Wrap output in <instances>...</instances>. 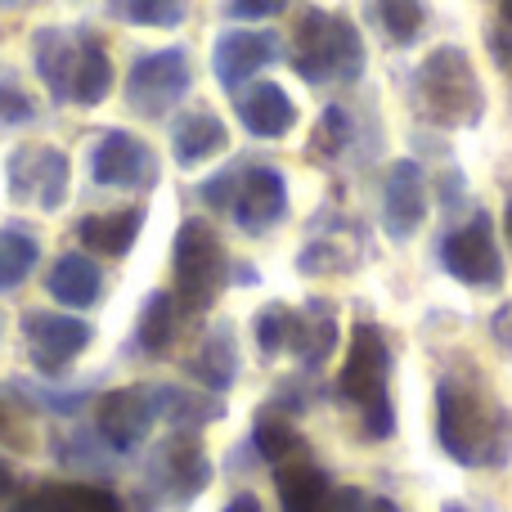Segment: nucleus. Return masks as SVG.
Listing matches in <instances>:
<instances>
[{
  "label": "nucleus",
  "mask_w": 512,
  "mask_h": 512,
  "mask_svg": "<svg viewBox=\"0 0 512 512\" xmlns=\"http://www.w3.org/2000/svg\"><path fill=\"white\" fill-rule=\"evenodd\" d=\"M436 441L459 468L508 463L512 418L477 378V369H450L436 382Z\"/></svg>",
  "instance_id": "nucleus-1"
},
{
  "label": "nucleus",
  "mask_w": 512,
  "mask_h": 512,
  "mask_svg": "<svg viewBox=\"0 0 512 512\" xmlns=\"http://www.w3.org/2000/svg\"><path fill=\"white\" fill-rule=\"evenodd\" d=\"M414 99L436 126H477L486 113V90L459 45H436L414 72Z\"/></svg>",
  "instance_id": "nucleus-2"
},
{
  "label": "nucleus",
  "mask_w": 512,
  "mask_h": 512,
  "mask_svg": "<svg viewBox=\"0 0 512 512\" xmlns=\"http://www.w3.org/2000/svg\"><path fill=\"white\" fill-rule=\"evenodd\" d=\"M292 68L310 86L324 81H355L364 72V41L351 18L324 14V9H301L292 27Z\"/></svg>",
  "instance_id": "nucleus-3"
},
{
  "label": "nucleus",
  "mask_w": 512,
  "mask_h": 512,
  "mask_svg": "<svg viewBox=\"0 0 512 512\" xmlns=\"http://www.w3.org/2000/svg\"><path fill=\"white\" fill-rule=\"evenodd\" d=\"M171 270H176V301L189 315L212 310L225 283V243L207 221H185L176 230V248H171Z\"/></svg>",
  "instance_id": "nucleus-4"
},
{
  "label": "nucleus",
  "mask_w": 512,
  "mask_h": 512,
  "mask_svg": "<svg viewBox=\"0 0 512 512\" xmlns=\"http://www.w3.org/2000/svg\"><path fill=\"white\" fill-rule=\"evenodd\" d=\"M149 490L171 508L194 504L212 481V459H207L203 441L194 432H171L167 441L153 445L149 454Z\"/></svg>",
  "instance_id": "nucleus-5"
},
{
  "label": "nucleus",
  "mask_w": 512,
  "mask_h": 512,
  "mask_svg": "<svg viewBox=\"0 0 512 512\" xmlns=\"http://www.w3.org/2000/svg\"><path fill=\"white\" fill-rule=\"evenodd\" d=\"M68 176H72L68 153L54 149V144H23L5 162V180L14 203H36L41 212H59L63 207Z\"/></svg>",
  "instance_id": "nucleus-6"
},
{
  "label": "nucleus",
  "mask_w": 512,
  "mask_h": 512,
  "mask_svg": "<svg viewBox=\"0 0 512 512\" xmlns=\"http://www.w3.org/2000/svg\"><path fill=\"white\" fill-rule=\"evenodd\" d=\"M189 90V54L180 45L140 54L126 77V99L140 117H167Z\"/></svg>",
  "instance_id": "nucleus-7"
},
{
  "label": "nucleus",
  "mask_w": 512,
  "mask_h": 512,
  "mask_svg": "<svg viewBox=\"0 0 512 512\" xmlns=\"http://www.w3.org/2000/svg\"><path fill=\"white\" fill-rule=\"evenodd\" d=\"M387 387H391V342L378 324H360L351 333V351H346L342 378H337V391L346 400H355L364 409L387 405Z\"/></svg>",
  "instance_id": "nucleus-8"
},
{
  "label": "nucleus",
  "mask_w": 512,
  "mask_h": 512,
  "mask_svg": "<svg viewBox=\"0 0 512 512\" xmlns=\"http://www.w3.org/2000/svg\"><path fill=\"white\" fill-rule=\"evenodd\" d=\"M441 265L468 288H499L504 283V252H499L495 239V221L486 212H477L468 225L445 234Z\"/></svg>",
  "instance_id": "nucleus-9"
},
{
  "label": "nucleus",
  "mask_w": 512,
  "mask_h": 512,
  "mask_svg": "<svg viewBox=\"0 0 512 512\" xmlns=\"http://www.w3.org/2000/svg\"><path fill=\"white\" fill-rule=\"evenodd\" d=\"M153 423H158V396H153V387H117L108 396H99L95 432L113 454H135L149 441Z\"/></svg>",
  "instance_id": "nucleus-10"
},
{
  "label": "nucleus",
  "mask_w": 512,
  "mask_h": 512,
  "mask_svg": "<svg viewBox=\"0 0 512 512\" xmlns=\"http://www.w3.org/2000/svg\"><path fill=\"white\" fill-rule=\"evenodd\" d=\"M23 342H27V355H32V364L41 373H63L90 342H95V328L77 315H59V310H27Z\"/></svg>",
  "instance_id": "nucleus-11"
},
{
  "label": "nucleus",
  "mask_w": 512,
  "mask_h": 512,
  "mask_svg": "<svg viewBox=\"0 0 512 512\" xmlns=\"http://www.w3.org/2000/svg\"><path fill=\"white\" fill-rule=\"evenodd\" d=\"M90 176L104 189H149L158 180V158L131 131H108L90 149Z\"/></svg>",
  "instance_id": "nucleus-12"
},
{
  "label": "nucleus",
  "mask_w": 512,
  "mask_h": 512,
  "mask_svg": "<svg viewBox=\"0 0 512 512\" xmlns=\"http://www.w3.org/2000/svg\"><path fill=\"white\" fill-rule=\"evenodd\" d=\"M427 221V176L414 158L391 162L387 185H382V225L396 243L414 239L418 225Z\"/></svg>",
  "instance_id": "nucleus-13"
},
{
  "label": "nucleus",
  "mask_w": 512,
  "mask_h": 512,
  "mask_svg": "<svg viewBox=\"0 0 512 512\" xmlns=\"http://www.w3.org/2000/svg\"><path fill=\"white\" fill-rule=\"evenodd\" d=\"M279 59V36L274 32H248V27H234L221 32L212 45V72L225 90H239L248 77H256L261 68Z\"/></svg>",
  "instance_id": "nucleus-14"
},
{
  "label": "nucleus",
  "mask_w": 512,
  "mask_h": 512,
  "mask_svg": "<svg viewBox=\"0 0 512 512\" xmlns=\"http://www.w3.org/2000/svg\"><path fill=\"white\" fill-rule=\"evenodd\" d=\"M230 212L248 234L270 230V225L283 221V212H288V180H283L274 167L239 171V189H234Z\"/></svg>",
  "instance_id": "nucleus-15"
},
{
  "label": "nucleus",
  "mask_w": 512,
  "mask_h": 512,
  "mask_svg": "<svg viewBox=\"0 0 512 512\" xmlns=\"http://www.w3.org/2000/svg\"><path fill=\"white\" fill-rule=\"evenodd\" d=\"M239 117L256 140H283L297 122V104L288 99V90L274 81H256L252 90L239 95Z\"/></svg>",
  "instance_id": "nucleus-16"
},
{
  "label": "nucleus",
  "mask_w": 512,
  "mask_h": 512,
  "mask_svg": "<svg viewBox=\"0 0 512 512\" xmlns=\"http://www.w3.org/2000/svg\"><path fill=\"white\" fill-rule=\"evenodd\" d=\"M333 346H337V319H333V306H328V301H306L301 310H292L288 351L297 355L306 369H319Z\"/></svg>",
  "instance_id": "nucleus-17"
},
{
  "label": "nucleus",
  "mask_w": 512,
  "mask_h": 512,
  "mask_svg": "<svg viewBox=\"0 0 512 512\" xmlns=\"http://www.w3.org/2000/svg\"><path fill=\"white\" fill-rule=\"evenodd\" d=\"M140 230H144L140 207H117V212H95L77 221V239L90 256H126L140 239Z\"/></svg>",
  "instance_id": "nucleus-18"
},
{
  "label": "nucleus",
  "mask_w": 512,
  "mask_h": 512,
  "mask_svg": "<svg viewBox=\"0 0 512 512\" xmlns=\"http://www.w3.org/2000/svg\"><path fill=\"white\" fill-rule=\"evenodd\" d=\"M9 512H122V499L104 486H86V481H54V486H41L27 499H18Z\"/></svg>",
  "instance_id": "nucleus-19"
},
{
  "label": "nucleus",
  "mask_w": 512,
  "mask_h": 512,
  "mask_svg": "<svg viewBox=\"0 0 512 512\" xmlns=\"http://www.w3.org/2000/svg\"><path fill=\"white\" fill-rule=\"evenodd\" d=\"M45 288H50V297L59 301V306L86 310V306H95L99 292H104V270H99L86 252H68V256H59V261H54Z\"/></svg>",
  "instance_id": "nucleus-20"
},
{
  "label": "nucleus",
  "mask_w": 512,
  "mask_h": 512,
  "mask_svg": "<svg viewBox=\"0 0 512 512\" xmlns=\"http://www.w3.org/2000/svg\"><path fill=\"white\" fill-rule=\"evenodd\" d=\"M225 144H230V131H225V122L216 113H207V108L185 113L176 126H171V153H176L180 167H203V162L216 158Z\"/></svg>",
  "instance_id": "nucleus-21"
},
{
  "label": "nucleus",
  "mask_w": 512,
  "mask_h": 512,
  "mask_svg": "<svg viewBox=\"0 0 512 512\" xmlns=\"http://www.w3.org/2000/svg\"><path fill=\"white\" fill-rule=\"evenodd\" d=\"M113 90V59H108L104 41L90 32L77 36V63H72V90H68V104L81 108H95L108 99Z\"/></svg>",
  "instance_id": "nucleus-22"
},
{
  "label": "nucleus",
  "mask_w": 512,
  "mask_h": 512,
  "mask_svg": "<svg viewBox=\"0 0 512 512\" xmlns=\"http://www.w3.org/2000/svg\"><path fill=\"white\" fill-rule=\"evenodd\" d=\"M189 373L203 382L212 396H225V391L239 382V342H234V328L221 324L203 337L198 355L189 360Z\"/></svg>",
  "instance_id": "nucleus-23"
},
{
  "label": "nucleus",
  "mask_w": 512,
  "mask_h": 512,
  "mask_svg": "<svg viewBox=\"0 0 512 512\" xmlns=\"http://www.w3.org/2000/svg\"><path fill=\"white\" fill-rule=\"evenodd\" d=\"M32 54H36V72H41L45 90H50L59 104H68L72 63H77V36L63 32V27H45V32L32 36Z\"/></svg>",
  "instance_id": "nucleus-24"
},
{
  "label": "nucleus",
  "mask_w": 512,
  "mask_h": 512,
  "mask_svg": "<svg viewBox=\"0 0 512 512\" xmlns=\"http://www.w3.org/2000/svg\"><path fill=\"white\" fill-rule=\"evenodd\" d=\"M180 337V301L171 292H149L140 310V324H135V342L144 355H167Z\"/></svg>",
  "instance_id": "nucleus-25"
},
{
  "label": "nucleus",
  "mask_w": 512,
  "mask_h": 512,
  "mask_svg": "<svg viewBox=\"0 0 512 512\" xmlns=\"http://www.w3.org/2000/svg\"><path fill=\"white\" fill-rule=\"evenodd\" d=\"M153 396H158V418H167L176 432H198L225 414L221 396H194L180 387H153Z\"/></svg>",
  "instance_id": "nucleus-26"
},
{
  "label": "nucleus",
  "mask_w": 512,
  "mask_h": 512,
  "mask_svg": "<svg viewBox=\"0 0 512 512\" xmlns=\"http://www.w3.org/2000/svg\"><path fill=\"white\" fill-rule=\"evenodd\" d=\"M274 486H279L283 512H315L319 499L333 490V481H328V472L315 468V463H283Z\"/></svg>",
  "instance_id": "nucleus-27"
},
{
  "label": "nucleus",
  "mask_w": 512,
  "mask_h": 512,
  "mask_svg": "<svg viewBox=\"0 0 512 512\" xmlns=\"http://www.w3.org/2000/svg\"><path fill=\"white\" fill-rule=\"evenodd\" d=\"M36 261H41L36 234L23 230V225H5L0 230V292H14L36 270Z\"/></svg>",
  "instance_id": "nucleus-28"
},
{
  "label": "nucleus",
  "mask_w": 512,
  "mask_h": 512,
  "mask_svg": "<svg viewBox=\"0 0 512 512\" xmlns=\"http://www.w3.org/2000/svg\"><path fill=\"white\" fill-rule=\"evenodd\" d=\"M373 14H378L387 41H396V45H414L427 23L423 0H373Z\"/></svg>",
  "instance_id": "nucleus-29"
},
{
  "label": "nucleus",
  "mask_w": 512,
  "mask_h": 512,
  "mask_svg": "<svg viewBox=\"0 0 512 512\" xmlns=\"http://www.w3.org/2000/svg\"><path fill=\"white\" fill-rule=\"evenodd\" d=\"M252 445L270 468H283V463H292L301 454V432L292 423H283V418H261L252 427Z\"/></svg>",
  "instance_id": "nucleus-30"
},
{
  "label": "nucleus",
  "mask_w": 512,
  "mask_h": 512,
  "mask_svg": "<svg viewBox=\"0 0 512 512\" xmlns=\"http://www.w3.org/2000/svg\"><path fill=\"white\" fill-rule=\"evenodd\" d=\"M189 0H122V14L135 27H180Z\"/></svg>",
  "instance_id": "nucleus-31"
},
{
  "label": "nucleus",
  "mask_w": 512,
  "mask_h": 512,
  "mask_svg": "<svg viewBox=\"0 0 512 512\" xmlns=\"http://www.w3.org/2000/svg\"><path fill=\"white\" fill-rule=\"evenodd\" d=\"M346 140H351V117H346L342 108H324L319 126H315V140H310V153H315V158H337Z\"/></svg>",
  "instance_id": "nucleus-32"
},
{
  "label": "nucleus",
  "mask_w": 512,
  "mask_h": 512,
  "mask_svg": "<svg viewBox=\"0 0 512 512\" xmlns=\"http://www.w3.org/2000/svg\"><path fill=\"white\" fill-rule=\"evenodd\" d=\"M288 319H292L288 306H265L261 315H256L252 333H256V346H261V355L288 351Z\"/></svg>",
  "instance_id": "nucleus-33"
},
{
  "label": "nucleus",
  "mask_w": 512,
  "mask_h": 512,
  "mask_svg": "<svg viewBox=\"0 0 512 512\" xmlns=\"http://www.w3.org/2000/svg\"><path fill=\"white\" fill-rule=\"evenodd\" d=\"M36 117V104L23 95L14 72H0V126H23Z\"/></svg>",
  "instance_id": "nucleus-34"
},
{
  "label": "nucleus",
  "mask_w": 512,
  "mask_h": 512,
  "mask_svg": "<svg viewBox=\"0 0 512 512\" xmlns=\"http://www.w3.org/2000/svg\"><path fill=\"white\" fill-rule=\"evenodd\" d=\"M18 396H27L36 409H50V414H77L81 409V391H50V387H27V382H14Z\"/></svg>",
  "instance_id": "nucleus-35"
},
{
  "label": "nucleus",
  "mask_w": 512,
  "mask_h": 512,
  "mask_svg": "<svg viewBox=\"0 0 512 512\" xmlns=\"http://www.w3.org/2000/svg\"><path fill=\"white\" fill-rule=\"evenodd\" d=\"M490 54L512 77V0H499V23L490 27Z\"/></svg>",
  "instance_id": "nucleus-36"
},
{
  "label": "nucleus",
  "mask_w": 512,
  "mask_h": 512,
  "mask_svg": "<svg viewBox=\"0 0 512 512\" xmlns=\"http://www.w3.org/2000/svg\"><path fill=\"white\" fill-rule=\"evenodd\" d=\"M315 512H369V499H364V490H355V486H333L324 499H319Z\"/></svg>",
  "instance_id": "nucleus-37"
},
{
  "label": "nucleus",
  "mask_w": 512,
  "mask_h": 512,
  "mask_svg": "<svg viewBox=\"0 0 512 512\" xmlns=\"http://www.w3.org/2000/svg\"><path fill=\"white\" fill-rule=\"evenodd\" d=\"M288 9V0H230V14L239 18H274Z\"/></svg>",
  "instance_id": "nucleus-38"
},
{
  "label": "nucleus",
  "mask_w": 512,
  "mask_h": 512,
  "mask_svg": "<svg viewBox=\"0 0 512 512\" xmlns=\"http://www.w3.org/2000/svg\"><path fill=\"white\" fill-rule=\"evenodd\" d=\"M14 495H18V472H14V463L0 454V512L14 508Z\"/></svg>",
  "instance_id": "nucleus-39"
},
{
  "label": "nucleus",
  "mask_w": 512,
  "mask_h": 512,
  "mask_svg": "<svg viewBox=\"0 0 512 512\" xmlns=\"http://www.w3.org/2000/svg\"><path fill=\"white\" fill-rule=\"evenodd\" d=\"M221 512H265V508H261V499H256V495H234Z\"/></svg>",
  "instance_id": "nucleus-40"
},
{
  "label": "nucleus",
  "mask_w": 512,
  "mask_h": 512,
  "mask_svg": "<svg viewBox=\"0 0 512 512\" xmlns=\"http://www.w3.org/2000/svg\"><path fill=\"white\" fill-rule=\"evenodd\" d=\"M5 432H18V436H23V427L14 423V405H9V400L0 396V436H5Z\"/></svg>",
  "instance_id": "nucleus-41"
},
{
  "label": "nucleus",
  "mask_w": 512,
  "mask_h": 512,
  "mask_svg": "<svg viewBox=\"0 0 512 512\" xmlns=\"http://www.w3.org/2000/svg\"><path fill=\"white\" fill-rule=\"evenodd\" d=\"M369 512H405V508L391 504V499H369Z\"/></svg>",
  "instance_id": "nucleus-42"
},
{
  "label": "nucleus",
  "mask_w": 512,
  "mask_h": 512,
  "mask_svg": "<svg viewBox=\"0 0 512 512\" xmlns=\"http://www.w3.org/2000/svg\"><path fill=\"white\" fill-rule=\"evenodd\" d=\"M504 230H508V248H512V198H508V212H504Z\"/></svg>",
  "instance_id": "nucleus-43"
},
{
  "label": "nucleus",
  "mask_w": 512,
  "mask_h": 512,
  "mask_svg": "<svg viewBox=\"0 0 512 512\" xmlns=\"http://www.w3.org/2000/svg\"><path fill=\"white\" fill-rule=\"evenodd\" d=\"M9 5H18V0H0V9H9Z\"/></svg>",
  "instance_id": "nucleus-44"
}]
</instances>
